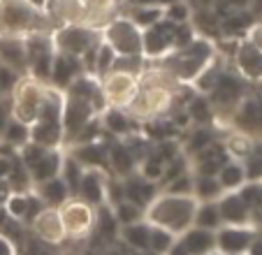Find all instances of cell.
Wrapping results in <instances>:
<instances>
[{"mask_svg":"<svg viewBox=\"0 0 262 255\" xmlns=\"http://www.w3.org/2000/svg\"><path fill=\"white\" fill-rule=\"evenodd\" d=\"M179 86L181 83L160 60L146 63V68L139 72V89L135 100L128 104V114L139 123L167 116L169 109L174 107Z\"/></svg>","mask_w":262,"mask_h":255,"instance_id":"6da1fadb","label":"cell"},{"mask_svg":"<svg viewBox=\"0 0 262 255\" xmlns=\"http://www.w3.org/2000/svg\"><path fill=\"white\" fill-rule=\"evenodd\" d=\"M198 204L200 202L195 195L158 190L154 200L144 206V221L154 227H163L174 237H181L186 230L193 227Z\"/></svg>","mask_w":262,"mask_h":255,"instance_id":"7a4b0ae2","label":"cell"},{"mask_svg":"<svg viewBox=\"0 0 262 255\" xmlns=\"http://www.w3.org/2000/svg\"><path fill=\"white\" fill-rule=\"evenodd\" d=\"M51 24L56 26H89L102 28L119 14V0H47L45 5Z\"/></svg>","mask_w":262,"mask_h":255,"instance_id":"3957f363","label":"cell"},{"mask_svg":"<svg viewBox=\"0 0 262 255\" xmlns=\"http://www.w3.org/2000/svg\"><path fill=\"white\" fill-rule=\"evenodd\" d=\"M54 30L47 10L35 0H0V35L28 37Z\"/></svg>","mask_w":262,"mask_h":255,"instance_id":"277c9868","label":"cell"},{"mask_svg":"<svg viewBox=\"0 0 262 255\" xmlns=\"http://www.w3.org/2000/svg\"><path fill=\"white\" fill-rule=\"evenodd\" d=\"M216 60V47L204 37L190 39L188 45L174 49L160 63L174 74L181 86H193V81Z\"/></svg>","mask_w":262,"mask_h":255,"instance_id":"5b68a950","label":"cell"},{"mask_svg":"<svg viewBox=\"0 0 262 255\" xmlns=\"http://www.w3.org/2000/svg\"><path fill=\"white\" fill-rule=\"evenodd\" d=\"M47 95V83L33 74H19L10 89V118L21 125L30 128L42 112Z\"/></svg>","mask_w":262,"mask_h":255,"instance_id":"8992f818","label":"cell"},{"mask_svg":"<svg viewBox=\"0 0 262 255\" xmlns=\"http://www.w3.org/2000/svg\"><path fill=\"white\" fill-rule=\"evenodd\" d=\"M51 39H54V47L58 54L79 58L86 72L91 70L95 49L102 45L100 28H89V26H56L51 30Z\"/></svg>","mask_w":262,"mask_h":255,"instance_id":"52a82bcc","label":"cell"},{"mask_svg":"<svg viewBox=\"0 0 262 255\" xmlns=\"http://www.w3.org/2000/svg\"><path fill=\"white\" fill-rule=\"evenodd\" d=\"M144 30L130 19L128 14H116L100 28L102 42L116 56H144L142 54Z\"/></svg>","mask_w":262,"mask_h":255,"instance_id":"ba28073f","label":"cell"},{"mask_svg":"<svg viewBox=\"0 0 262 255\" xmlns=\"http://www.w3.org/2000/svg\"><path fill=\"white\" fill-rule=\"evenodd\" d=\"M60 221H63L65 235L70 241H81L95 232V221H98V209L81 197L70 195L63 204L58 206Z\"/></svg>","mask_w":262,"mask_h":255,"instance_id":"9c48e42d","label":"cell"},{"mask_svg":"<svg viewBox=\"0 0 262 255\" xmlns=\"http://www.w3.org/2000/svg\"><path fill=\"white\" fill-rule=\"evenodd\" d=\"M63 158H65L63 148H45V146H37V144L28 142L21 148L19 160L28 169L33 183L37 186L42 181H49V179L58 177L60 167H63Z\"/></svg>","mask_w":262,"mask_h":255,"instance_id":"30bf717a","label":"cell"},{"mask_svg":"<svg viewBox=\"0 0 262 255\" xmlns=\"http://www.w3.org/2000/svg\"><path fill=\"white\" fill-rule=\"evenodd\" d=\"M139 89V74L128 72L121 68H112L104 74H100V91L107 102V107L128 109V104L135 100Z\"/></svg>","mask_w":262,"mask_h":255,"instance_id":"8fae6325","label":"cell"},{"mask_svg":"<svg viewBox=\"0 0 262 255\" xmlns=\"http://www.w3.org/2000/svg\"><path fill=\"white\" fill-rule=\"evenodd\" d=\"M24 42H26V58H28V74L49 83L51 63H54L56 56L51 30L49 33H33L28 37H24Z\"/></svg>","mask_w":262,"mask_h":255,"instance_id":"7c38bea8","label":"cell"},{"mask_svg":"<svg viewBox=\"0 0 262 255\" xmlns=\"http://www.w3.org/2000/svg\"><path fill=\"white\" fill-rule=\"evenodd\" d=\"M177 26L174 21L163 19L156 26L144 28L142 35V54L146 60H163L167 54H172L177 47Z\"/></svg>","mask_w":262,"mask_h":255,"instance_id":"4fadbf2b","label":"cell"},{"mask_svg":"<svg viewBox=\"0 0 262 255\" xmlns=\"http://www.w3.org/2000/svg\"><path fill=\"white\" fill-rule=\"evenodd\" d=\"M28 232L35 239L45 241V244H49V246H60L68 241L58 206H42L33 216V221L28 223Z\"/></svg>","mask_w":262,"mask_h":255,"instance_id":"5bb4252c","label":"cell"},{"mask_svg":"<svg viewBox=\"0 0 262 255\" xmlns=\"http://www.w3.org/2000/svg\"><path fill=\"white\" fill-rule=\"evenodd\" d=\"M232 65L239 79L248 83H262V49L242 37L232 49Z\"/></svg>","mask_w":262,"mask_h":255,"instance_id":"9a60e30c","label":"cell"},{"mask_svg":"<svg viewBox=\"0 0 262 255\" xmlns=\"http://www.w3.org/2000/svg\"><path fill=\"white\" fill-rule=\"evenodd\" d=\"M255 235V225H221L216 230V250L221 255H246Z\"/></svg>","mask_w":262,"mask_h":255,"instance_id":"2e32d148","label":"cell"},{"mask_svg":"<svg viewBox=\"0 0 262 255\" xmlns=\"http://www.w3.org/2000/svg\"><path fill=\"white\" fill-rule=\"evenodd\" d=\"M109 169H102V167H84V174L79 179V186H77V193L74 195L81 197L84 202L93 204L95 209L98 206L107 204V186H109Z\"/></svg>","mask_w":262,"mask_h":255,"instance_id":"e0dca14e","label":"cell"},{"mask_svg":"<svg viewBox=\"0 0 262 255\" xmlns=\"http://www.w3.org/2000/svg\"><path fill=\"white\" fill-rule=\"evenodd\" d=\"M207 100L213 109H221V112L223 109H239V104L244 102V79H239L237 74H225L223 70Z\"/></svg>","mask_w":262,"mask_h":255,"instance_id":"ac0fdd59","label":"cell"},{"mask_svg":"<svg viewBox=\"0 0 262 255\" xmlns=\"http://www.w3.org/2000/svg\"><path fill=\"white\" fill-rule=\"evenodd\" d=\"M3 206H5V211L14 221L28 225V223L33 221V216L45 204H42V200L37 197V193H35V188H33V190H28V193H7Z\"/></svg>","mask_w":262,"mask_h":255,"instance_id":"d6986e66","label":"cell"},{"mask_svg":"<svg viewBox=\"0 0 262 255\" xmlns=\"http://www.w3.org/2000/svg\"><path fill=\"white\" fill-rule=\"evenodd\" d=\"M218 211H221L223 225H253L251 221V206L246 204L242 195L237 193H223L216 200Z\"/></svg>","mask_w":262,"mask_h":255,"instance_id":"ffe728a7","label":"cell"},{"mask_svg":"<svg viewBox=\"0 0 262 255\" xmlns=\"http://www.w3.org/2000/svg\"><path fill=\"white\" fill-rule=\"evenodd\" d=\"M81 72H84V63H81L79 58L68 56V54H58V51H56L54 63H51L49 83H51V86H56V89L65 91Z\"/></svg>","mask_w":262,"mask_h":255,"instance_id":"44dd1931","label":"cell"},{"mask_svg":"<svg viewBox=\"0 0 262 255\" xmlns=\"http://www.w3.org/2000/svg\"><path fill=\"white\" fill-rule=\"evenodd\" d=\"M0 65L14 70L16 74L28 72V58H26V42L24 37L0 35Z\"/></svg>","mask_w":262,"mask_h":255,"instance_id":"7402d4cb","label":"cell"},{"mask_svg":"<svg viewBox=\"0 0 262 255\" xmlns=\"http://www.w3.org/2000/svg\"><path fill=\"white\" fill-rule=\"evenodd\" d=\"M107 169L114 172V177H119V179L137 172V156H135L133 148L123 139H119L114 146L107 148Z\"/></svg>","mask_w":262,"mask_h":255,"instance_id":"603a6c76","label":"cell"},{"mask_svg":"<svg viewBox=\"0 0 262 255\" xmlns=\"http://www.w3.org/2000/svg\"><path fill=\"white\" fill-rule=\"evenodd\" d=\"M121 181H123L125 200H130V202H135V204H139L142 209H144V206H146L151 200H154L156 193H158V186H156L154 181L144 179L139 172L128 174V177H123Z\"/></svg>","mask_w":262,"mask_h":255,"instance_id":"cb8c5ba5","label":"cell"},{"mask_svg":"<svg viewBox=\"0 0 262 255\" xmlns=\"http://www.w3.org/2000/svg\"><path fill=\"white\" fill-rule=\"evenodd\" d=\"M186 250L190 255H209L216 250V232L213 230H204V227H190L179 237Z\"/></svg>","mask_w":262,"mask_h":255,"instance_id":"d4e9b609","label":"cell"},{"mask_svg":"<svg viewBox=\"0 0 262 255\" xmlns=\"http://www.w3.org/2000/svg\"><path fill=\"white\" fill-rule=\"evenodd\" d=\"M100 121H102V128L109 130L114 137L123 139L133 135V128H135V118L128 114V109H119V107H107L102 114H100Z\"/></svg>","mask_w":262,"mask_h":255,"instance_id":"484cf974","label":"cell"},{"mask_svg":"<svg viewBox=\"0 0 262 255\" xmlns=\"http://www.w3.org/2000/svg\"><path fill=\"white\" fill-rule=\"evenodd\" d=\"M216 179H218V183H221L223 193H237L239 188L246 183V172H244L242 160L228 158V160L221 165V169L216 172Z\"/></svg>","mask_w":262,"mask_h":255,"instance_id":"4316f807","label":"cell"},{"mask_svg":"<svg viewBox=\"0 0 262 255\" xmlns=\"http://www.w3.org/2000/svg\"><path fill=\"white\" fill-rule=\"evenodd\" d=\"M35 193H37V197L42 200L45 206H60L70 195H72V190H70L68 183L60 179V174L54 179H49V181L37 183V186H35Z\"/></svg>","mask_w":262,"mask_h":255,"instance_id":"83f0119b","label":"cell"},{"mask_svg":"<svg viewBox=\"0 0 262 255\" xmlns=\"http://www.w3.org/2000/svg\"><path fill=\"white\" fill-rule=\"evenodd\" d=\"M148 235H151V225L146 221H137L121 227L123 241L133 250H139V253H148Z\"/></svg>","mask_w":262,"mask_h":255,"instance_id":"f1b7e54d","label":"cell"},{"mask_svg":"<svg viewBox=\"0 0 262 255\" xmlns=\"http://www.w3.org/2000/svg\"><path fill=\"white\" fill-rule=\"evenodd\" d=\"M193 195L198 197V202H216L218 197L223 195V188H221V183H218L216 174H195Z\"/></svg>","mask_w":262,"mask_h":255,"instance_id":"f546056e","label":"cell"},{"mask_svg":"<svg viewBox=\"0 0 262 255\" xmlns=\"http://www.w3.org/2000/svg\"><path fill=\"white\" fill-rule=\"evenodd\" d=\"M130 19L139 26V28H148V26H156L158 21L165 19V5L160 3H148V5H135V10L130 12Z\"/></svg>","mask_w":262,"mask_h":255,"instance_id":"4dcf8cb0","label":"cell"},{"mask_svg":"<svg viewBox=\"0 0 262 255\" xmlns=\"http://www.w3.org/2000/svg\"><path fill=\"white\" fill-rule=\"evenodd\" d=\"M193 225L195 227H204V230H213V232L223 225L221 211H218L216 202H200L198 211H195V223Z\"/></svg>","mask_w":262,"mask_h":255,"instance_id":"1f68e13d","label":"cell"},{"mask_svg":"<svg viewBox=\"0 0 262 255\" xmlns=\"http://www.w3.org/2000/svg\"><path fill=\"white\" fill-rule=\"evenodd\" d=\"M253 146H255V142H253L246 133H232L225 139V144H223L225 153H228L230 158H234V160H244V158L253 151Z\"/></svg>","mask_w":262,"mask_h":255,"instance_id":"d6a6232c","label":"cell"},{"mask_svg":"<svg viewBox=\"0 0 262 255\" xmlns=\"http://www.w3.org/2000/svg\"><path fill=\"white\" fill-rule=\"evenodd\" d=\"M112 214H114V218L119 221V225H130V223H137V221H144V209L139 204H135V202L130 200H121L119 204L112 206Z\"/></svg>","mask_w":262,"mask_h":255,"instance_id":"836d02e7","label":"cell"},{"mask_svg":"<svg viewBox=\"0 0 262 255\" xmlns=\"http://www.w3.org/2000/svg\"><path fill=\"white\" fill-rule=\"evenodd\" d=\"M84 174V165H81L77 158L70 153V156L63 158V167H60V179L68 183V188L72 190V195L77 193V186H79V179Z\"/></svg>","mask_w":262,"mask_h":255,"instance_id":"e575fe53","label":"cell"},{"mask_svg":"<svg viewBox=\"0 0 262 255\" xmlns=\"http://www.w3.org/2000/svg\"><path fill=\"white\" fill-rule=\"evenodd\" d=\"M248 183H262V146H253V151L242 160Z\"/></svg>","mask_w":262,"mask_h":255,"instance_id":"d590c367","label":"cell"},{"mask_svg":"<svg viewBox=\"0 0 262 255\" xmlns=\"http://www.w3.org/2000/svg\"><path fill=\"white\" fill-rule=\"evenodd\" d=\"M177 237L169 235L163 227H154L151 225V235H148V253L151 255H165L169 250V246L174 244Z\"/></svg>","mask_w":262,"mask_h":255,"instance_id":"8d00e7d4","label":"cell"},{"mask_svg":"<svg viewBox=\"0 0 262 255\" xmlns=\"http://www.w3.org/2000/svg\"><path fill=\"white\" fill-rule=\"evenodd\" d=\"M5 142L21 151V148L30 142V128L21 125V123H16L10 118V125H7V130H5Z\"/></svg>","mask_w":262,"mask_h":255,"instance_id":"74e56055","label":"cell"},{"mask_svg":"<svg viewBox=\"0 0 262 255\" xmlns=\"http://www.w3.org/2000/svg\"><path fill=\"white\" fill-rule=\"evenodd\" d=\"M24 246V255H56V246H49V244H45V241H40V239H35L33 235H26L24 239H21V244L16 246V248H21Z\"/></svg>","mask_w":262,"mask_h":255,"instance_id":"f35d334b","label":"cell"},{"mask_svg":"<svg viewBox=\"0 0 262 255\" xmlns=\"http://www.w3.org/2000/svg\"><path fill=\"white\" fill-rule=\"evenodd\" d=\"M251 221H253V225H262V183H257V188H255V195H253V200H251Z\"/></svg>","mask_w":262,"mask_h":255,"instance_id":"ab89813d","label":"cell"},{"mask_svg":"<svg viewBox=\"0 0 262 255\" xmlns=\"http://www.w3.org/2000/svg\"><path fill=\"white\" fill-rule=\"evenodd\" d=\"M244 37H246L248 42H253L257 49H262V19L248 26V30H246V35H244Z\"/></svg>","mask_w":262,"mask_h":255,"instance_id":"60d3db41","label":"cell"},{"mask_svg":"<svg viewBox=\"0 0 262 255\" xmlns=\"http://www.w3.org/2000/svg\"><path fill=\"white\" fill-rule=\"evenodd\" d=\"M14 162H16V158L0 156V181H3V183H5L7 177L12 174V169H14Z\"/></svg>","mask_w":262,"mask_h":255,"instance_id":"b9f144b4","label":"cell"},{"mask_svg":"<svg viewBox=\"0 0 262 255\" xmlns=\"http://www.w3.org/2000/svg\"><path fill=\"white\" fill-rule=\"evenodd\" d=\"M0 255H16V246L5 235H0Z\"/></svg>","mask_w":262,"mask_h":255,"instance_id":"7bdbcfd3","label":"cell"},{"mask_svg":"<svg viewBox=\"0 0 262 255\" xmlns=\"http://www.w3.org/2000/svg\"><path fill=\"white\" fill-rule=\"evenodd\" d=\"M246 255H262V235H255L251 241V246H248Z\"/></svg>","mask_w":262,"mask_h":255,"instance_id":"ee69618b","label":"cell"},{"mask_svg":"<svg viewBox=\"0 0 262 255\" xmlns=\"http://www.w3.org/2000/svg\"><path fill=\"white\" fill-rule=\"evenodd\" d=\"M165 255H190V253L186 250V246H183L181 241H179V237H177V239H174V244L169 246V250Z\"/></svg>","mask_w":262,"mask_h":255,"instance_id":"f6af8a7d","label":"cell"},{"mask_svg":"<svg viewBox=\"0 0 262 255\" xmlns=\"http://www.w3.org/2000/svg\"><path fill=\"white\" fill-rule=\"evenodd\" d=\"M7 193H10V188H7V183H3V181H0V206H3V202H5Z\"/></svg>","mask_w":262,"mask_h":255,"instance_id":"bcb514c9","label":"cell"},{"mask_svg":"<svg viewBox=\"0 0 262 255\" xmlns=\"http://www.w3.org/2000/svg\"><path fill=\"white\" fill-rule=\"evenodd\" d=\"M257 235H262V225H257Z\"/></svg>","mask_w":262,"mask_h":255,"instance_id":"7dc6e473","label":"cell"},{"mask_svg":"<svg viewBox=\"0 0 262 255\" xmlns=\"http://www.w3.org/2000/svg\"><path fill=\"white\" fill-rule=\"evenodd\" d=\"M209 255H221V253H218V250H213V253H209Z\"/></svg>","mask_w":262,"mask_h":255,"instance_id":"c3c4849f","label":"cell"},{"mask_svg":"<svg viewBox=\"0 0 262 255\" xmlns=\"http://www.w3.org/2000/svg\"><path fill=\"white\" fill-rule=\"evenodd\" d=\"M148 255H151V253H148Z\"/></svg>","mask_w":262,"mask_h":255,"instance_id":"681fc988","label":"cell"}]
</instances>
